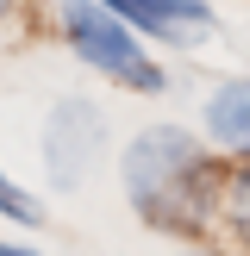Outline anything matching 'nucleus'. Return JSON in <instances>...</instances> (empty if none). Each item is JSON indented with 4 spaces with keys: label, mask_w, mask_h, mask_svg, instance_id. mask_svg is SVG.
I'll list each match as a JSON object with an SVG mask.
<instances>
[{
    "label": "nucleus",
    "mask_w": 250,
    "mask_h": 256,
    "mask_svg": "<svg viewBox=\"0 0 250 256\" xmlns=\"http://www.w3.org/2000/svg\"><path fill=\"white\" fill-rule=\"evenodd\" d=\"M125 194H132V206H138L144 225L175 232V238H194V232L212 225L225 182L212 175L206 150L188 132L150 125V132H138L132 150H125Z\"/></svg>",
    "instance_id": "1"
},
{
    "label": "nucleus",
    "mask_w": 250,
    "mask_h": 256,
    "mask_svg": "<svg viewBox=\"0 0 250 256\" xmlns=\"http://www.w3.org/2000/svg\"><path fill=\"white\" fill-rule=\"evenodd\" d=\"M62 38H69L75 56L94 62L100 75L138 88V94H162V69L138 50L132 25H125L112 6H100V0H69V6H62Z\"/></svg>",
    "instance_id": "2"
},
{
    "label": "nucleus",
    "mask_w": 250,
    "mask_h": 256,
    "mask_svg": "<svg viewBox=\"0 0 250 256\" xmlns=\"http://www.w3.org/2000/svg\"><path fill=\"white\" fill-rule=\"evenodd\" d=\"M100 144H106L100 106H88V100H56V112H50V125H44V162H50V175H56V188L82 182V175L94 169Z\"/></svg>",
    "instance_id": "3"
},
{
    "label": "nucleus",
    "mask_w": 250,
    "mask_h": 256,
    "mask_svg": "<svg viewBox=\"0 0 250 256\" xmlns=\"http://www.w3.org/2000/svg\"><path fill=\"white\" fill-rule=\"evenodd\" d=\"M100 6H112L132 32L162 38V44H200L212 32V6L206 0H100Z\"/></svg>",
    "instance_id": "4"
},
{
    "label": "nucleus",
    "mask_w": 250,
    "mask_h": 256,
    "mask_svg": "<svg viewBox=\"0 0 250 256\" xmlns=\"http://www.w3.org/2000/svg\"><path fill=\"white\" fill-rule=\"evenodd\" d=\"M206 138L219 150L250 156V82H225L206 94Z\"/></svg>",
    "instance_id": "5"
},
{
    "label": "nucleus",
    "mask_w": 250,
    "mask_h": 256,
    "mask_svg": "<svg viewBox=\"0 0 250 256\" xmlns=\"http://www.w3.org/2000/svg\"><path fill=\"white\" fill-rule=\"evenodd\" d=\"M219 212H225V225H232V238H238V244H250V162L232 175V182H225Z\"/></svg>",
    "instance_id": "6"
},
{
    "label": "nucleus",
    "mask_w": 250,
    "mask_h": 256,
    "mask_svg": "<svg viewBox=\"0 0 250 256\" xmlns=\"http://www.w3.org/2000/svg\"><path fill=\"white\" fill-rule=\"evenodd\" d=\"M0 212H6V219H19V225H38V219H44V212H38V200L25 194L19 182H6V175H0Z\"/></svg>",
    "instance_id": "7"
},
{
    "label": "nucleus",
    "mask_w": 250,
    "mask_h": 256,
    "mask_svg": "<svg viewBox=\"0 0 250 256\" xmlns=\"http://www.w3.org/2000/svg\"><path fill=\"white\" fill-rule=\"evenodd\" d=\"M12 12H19V0H0V32L12 25Z\"/></svg>",
    "instance_id": "8"
},
{
    "label": "nucleus",
    "mask_w": 250,
    "mask_h": 256,
    "mask_svg": "<svg viewBox=\"0 0 250 256\" xmlns=\"http://www.w3.org/2000/svg\"><path fill=\"white\" fill-rule=\"evenodd\" d=\"M0 256H32V250H19V244H0Z\"/></svg>",
    "instance_id": "9"
}]
</instances>
